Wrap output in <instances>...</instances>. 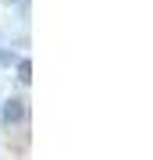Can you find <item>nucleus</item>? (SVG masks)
<instances>
[{
    "label": "nucleus",
    "mask_w": 153,
    "mask_h": 160,
    "mask_svg": "<svg viewBox=\"0 0 153 160\" xmlns=\"http://www.w3.org/2000/svg\"><path fill=\"white\" fill-rule=\"evenodd\" d=\"M28 71H32V68H28V61L18 64V75H22V82H28Z\"/></svg>",
    "instance_id": "nucleus-2"
},
{
    "label": "nucleus",
    "mask_w": 153,
    "mask_h": 160,
    "mask_svg": "<svg viewBox=\"0 0 153 160\" xmlns=\"http://www.w3.org/2000/svg\"><path fill=\"white\" fill-rule=\"evenodd\" d=\"M22 118H25V103L22 100H7L4 103V121H7V125H18Z\"/></svg>",
    "instance_id": "nucleus-1"
}]
</instances>
